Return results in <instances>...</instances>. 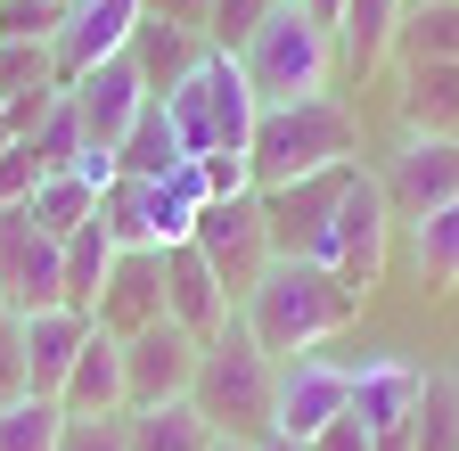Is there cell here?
<instances>
[{"label":"cell","mask_w":459,"mask_h":451,"mask_svg":"<svg viewBox=\"0 0 459 451\" xmlns=\"http://www.w3.org/2000/svg\"><path fill=\"white\" fill-rule=\"evenodd\" d=\"M353 173H361V156L328 164V173H304V181H287V189H255V197H263V213H271L279 255H304V247H312V230L336 213V197L353 189Z\"/></svg>","instance_id":"obj_13"},{"label":"cell","mask_w":459,"mask_h":451,"mask_svg":"<svg viewBox=\"0 0 459 451\" xmlns=\"http://www.w3.org/2000/svg\"><path fill=\"white\" fill-rule=\"evenodd\" d=\"M33 189H41V156L25 140H9L0 148V205H33Z\"/></svg>","instance_id":"obj_34"},{"label":"cell","mask_w":459,"mask_h":451,"mask_svg":"<svg viewBox=\"0 0 459 451\" xmlns=\"http://www.w3.org/2000/svg\"><path fill=\"white\" fill-rule=\"evenodd\" d=\"M25 213L41 221L49 239H74L82 221L99 213V189H91L82 173H41V189H33V205H25Z\"/></svg>","instance_id":"obj_28"},{"label":"cell","mask_w":459,"mask_h":451,"mask_svg":"<svg viewBox=\"0 0 459 451\" xmlns=\"http://www.w3.org/2000/svg\"><path fill=\"white\" fill-rule=\"evenodd\" d=\"M9 140H17V132H9V107H0V148H9Z\"/></svg>","instance_id":"obj_43"},{"label":"cell","mask_w":459,"mask_h":451,"mask_svg":"<svg viewBox=\"0 0 459 451\" xmlns=\"http://www.w3.org/2000/svg\"><path fill=\"white\" fill-rule=\"evenodd\" d=\"M66 0H0V41H49Z\"/></svg>","instance_id":"obj_33"},{"label":"cell","mask_w":459,"mask_h":451,"mask_svg":"<svg viewBox=\"0 0 459 451\" xmlns=\"http://www.w3.org/2000/svg\"><path fill=\"white\" fill-rule=\"evenodd\" d=\"M394 49H402V66H427V58L459 66V0H411L394 25Z\"/></svg>","instance_id":"obj_21"},{"label":"cell","mask_w":459,"mask_h":451,"mask_svg":"<svg viewBox=\"0 0 459 451\" xmlns=\"http://www.w3.org/2000/svg\"><path fill=\"white\" fill-rule=\"evenodd\" d=\"M230 312H238V304L221 296V279L205 271V255L197 247H164V320L189 328L197 345H213V336L230 328Z\"/></svg>","instance_id":"obj_16"},{"label":"cell","mask_w":459,"mask_h":451,"mask_svg":"<svg viewBox=\"0 0 459 451\" xmlns=\"http://www.w3.org/2000/svg\"><path fill=\"white\" fill-rule=\"evenodd\" d=\"M164 116H172L181 156H213V148H247L255 140L263 99L247 91V74H238L230 49H205V58L181 74V91H164Z\"/></svg>","instance_id":"obj_5"},{"label":"cell","mask_w":459,"mask_h":451,"mask_svg":"<svg viewBox=\"0 0 459 451\" xmlns=\"http://www.w3.org/2000/svg\"><path fill=\"white\" fill-rule=\"evenodd\" d=\"M451 377H459V369H451Z\"/></svg>","instance_id":"obj_45"},{"label":"cell","mask_w":459,"mask_h":451,"mask_svg":"<svg viewBox=\"0 0 459 451\" xmlns=\"http://www.w3.org/2000/svg\"><path fill=\"white\" fill-rule=\"evenodd\" d=\"M124 451H213V427L197 419V403L124 411Z\"/></svg>","instance_id":"obj_22"},{"label":"cell","mask_w":459,"mask_h":451,"mask_svg":"<svg viewBox=\"0 0 459 451\" xmlns=\"http://www.w3.org/2000/svg\"><path fill=\"white\" fill-rule=\"evenodd\" d=\"M0 304L9 312H49L66 304V263H57V239L25 205H0Z\"/></svg>","instance_id":"obj_9"},{"label":"cell","mask_w":459,"mask_h":451,"mask_svg":"<svg viewBox=\"0 0 459 451\" xmlns=\"http://www.w3.org/2000/svg\"><path fill=\"white\" fill-rule=\"evenodd\" d=\"M91 320L115 336V345L140 336V328H156V320H164V255H115V271H107Z\"/></svg>","instance_id":"obj_17"},{"label":"cell","mask_w":459,"mask_h":451,"mask_svg":"<svg viewBox=\"0 0 459 451\" xmlns=\"http://www.w3.org/2000/svg\"><path fill=\"white\" fill-rule=\"evenodd\" d=\"M296 9H304V17H312V25L336 41V25H344V0H296Z\"/></svg>","instance_id":"obj_41"},{"label":"cell","mask_w":459,"mask_h":451,"mask_svg":"<svg viewBox=\"0 0 459 451\" xmlns=\"http://www.w3.org/2000/svg\"><path fill=\"white\" fill-rule=\"evenodd\" d=\"M115 255H124V247L107 239V221H99V213L82 221L74 239H57V263H66V304H74V312H91V304H99V288H107Z\"/></svg>","instance_id":"obj_24"},{"label":"cell","mask_w":459,"mask_h":451,"mask_svg":"<svg viewBox=\"0 0 459 451\" xmlns=\"http://www.w3.org/2000/svg\"><path fill=\"white\" fill-rule=\"evenodd\" d=\"M91 312L74 304H49V312H17V345H25V394H57L74 369V353L91 345Z\"/></svg>","instance_id":"obj_15"},{"label":"cell","mask_w":459,"mask_h":451,"mask_svg":"<svg viewBox=\"0 0 459 451\" xmlns=\"http://www.w3.org/2000/svg\"><path fill=\"white\" fill-rule=\"evenodd\" d=\"M124 58L140 66L148 99H164V91H181V74L205 58V33H189V25H164V17H140V33H132V49H124Z\"/></svg>","instance_id":"obj_20"},{"label":"cell","mask_w":459,"mask_h":451,"mask_svg":"<svg viewBox=\"0 0 459 451\" xmlns=\"http://www.w3.org/2000/svg\"><path fill=\"white\" fill-rule=\"evenodd\" d=\"M189 247L205 255V271L221 279L230 304H247V296L263 288V271L279 263V239H271L263 197H213V205L197 213V239H189Z\"/></svg>","instance_id":"obj_7"},{"label":"cell","mask_w":459,"mask_h":451,"mask_svg":"<svg viewBox=\"0 0 459 451\" xmlns=\"http://www.w3.org/2000/svg\"><path fill=\"white\" fill-rule=\"evenodd\" d=\"M402 9L411 0H344V25H336V58L353 66V74H369L385 49H394V25H402Z\"/></svg>","instance_id":"obj_23"},{"label":"cell","mask_w":459,"mask_h":451,"mask_svg":"<svg viewBox=\"0 0 459 451\" xmlns=\"http://www.w3.org/2000/svg\"><path fill=\"white\" fill-rule=\"evenodd\" d=\"M353 312H361V296L336 288V279H328L320 263H304V255H279V263L263 271V288L238 304V320L255 328V345H263L271 361H287V353H320L328 336L353 328Z\"/></svg>","instance_id":"obj_1"},{"label":"cell","mask_w":459,"mask_h":451,"mask_svg":"<svg viewBox=\"0 0 459 451\" xmlns=\"http://www.w3.org/2000/svg\"><path fill=\"white\" fill-rule=\"evenodd\" d=\"M205 9H213V0H148V17H164V25H189V33H205Z\"/></svg>","instance_id":"obj_40"},{"label":"cell","mask_w":459,"mask_h":451,"mask_svg":"<svg viewBox=\"0 0 459 451\" xmlns=\"http://www.w3.org/2000/svg\"><path fill=\"white\" fill-rule=\"evenodd\" d=\"M271 9H279V0H213V9H205V49H238Z\"/></svg>","instance_id":"obj_32"},{"label":"cell","mask_w":459,"mask_h":451,"mask_svg":"<svg viewBox=\"0 0 459 451\" xmlns=\"http://www.w3.org/2000/svg\"><path fill=\"white\" fill-rule=\"evenodd\" d=\"M57 403H66V419H115V411H132V394H124V345H115L107 328H91V345L74 353Z\"/></svg>","instance_id":"obj_18"},{"label":"cell","mask_w":459,"mask_h":451,"mask_svg":"<svg viewBox=\"0 0 459 451\" xmlns=\"http://www.w3.org/2000/svg\"><path fill=\"white\" fill-rule=\"evenodd\" d=\"M189 377H197V336L189 328H140L124 336V394H132V411H156V403H189Z\"/></svg>","instance_id":"obj_11"},{"label":"cell","mask_w":459,"mask_h":451,"mask_svg":"<svg viewBox=\"0 0 459 451\" xmlns=\"http://www.w3.org/2000/svg\"><path fill=\"white\" fill-rule=\"evenodd\" d=\"M25 394V345H17V312L0 304V411Z\"/></svg>","instance_id":"obj_36"},{"label":"cell","mask_w":459,"mask_h":451,"mask_svg":"<svg viewBox=\"0 0 459 451\" xmlns=\"http://www.w3.org/2000/svg\"><path fill=\"white\" fill-rule=\"evenodd\" d=\"M197 164H205V189H213V197H255L247 148H213V156H197Z\"/></svg>","instance_id":"obj_35"},{"label":"cell","mask_w":459,"mask_h":451,"mask_svg":"<svg viewBox=\"0 0 459 451\" xmlns=\"http://www.w3.org/2000/svg\"><path fill=\"white\" fill-rule=\"evenodd\" d=\"M213 451H247V443H230V435H213Z\"/></svg>","instance_id":"obj_44"},{"label":"cell","mask_w":459,"mask_h":451,"mask_svg":"<svg viewBox=\"0 0 459 451\" xmlns=\"http://www.w3.org/2000/svg\"><path fill=\"white\" fill-rule=\"evenodd\" d=\"M361 140L353 107L336 91H312V99H287V107H263L255 116V140H247V164H255V189H287L304 173H328L344 164Z\"/></svg>","instance_id":"obj_2"},{"label":"cell","mask_w":459,"mask_h":451,"mask_svg":"<svg viewBox=\"0 0 459 451\" xmlns=\"http://www.w3.org/2000/svg\"><path fill=\"white\" fill-rule=\"evenodd\" d=\"M411 451H459V377L451 369H427V386H419Z\"/></svg>","instance_id":"obj_27"},{"label":"cell","mask_w":459,"mask_h":451,"mask_svg":"<svg viewBox=\"0 0 459 451\" xmlns=\"http://www.w3.org/2000/svg\"><path fill=\"white\" fill-rule=\"evenodd\" d=\"M57 66H49V41H0V99H25V91H49Z\"/></svg>","instance_id":"obj_31"},{"label":"cell","mask_w":459,"mask_h":451,"mask_svg":"<svg viewBox=\"0 0 459 451\" xmlns=\"http://www.w3.org/2000/svg\"><path fill=\"white\" fill-rule=\"evenodd\" d=\"M394 221H427L435 205L459 197V140H402L385 156V173H377Z\"/></svg>","instance_id":"obj_12"},{"label":"cell","mask_w":459,"mask_h":451,"mask_svg":"<svg viewBox=\"0 0 459 451\" xmlns=\"http://www.w3.org/2000/svg\"><path fill=\"white\" fill-rule=\"evenodd\" d=\"M385 247H394V205H385V189H377V173H353V189L336 197V213L312 230V247H304V263H320L336 288H353V296H369L377 279H385Z\"/></svg>","instance_id":"obj_6"},{"label":"cell","mask_w":459,"mask_h":451,"mask_svg":"<svg viewBox=\"0 0 459 451\" xmlns=\"http://www.w3.org/2000/svg\"><path fill=\"white\" fill-rule=\"evenodd\" d=\"M66 173H82V181H91V189H99V197H107V189H115V181H124V164H115V148H82V156H74V164H66Z\"/></svg>","instance_id":"obj_39"},{"label":"cell","mask_w":459,"mask_h":451,"mask_svg":"<svg viewBox=\"0 0 459 451\" xmlns=\"http://www.w3.org/2000/svg\"><path fill=\"white\" fill-rule=\"evenodd\" d=\"M57 435H66V403L57 394H17L0 411V451H57Z\"/></svg>","instance_id":"obj_29"},{"label":"cell","mask_w":459,"mask_h":451,"mask_svg":"<svg viewBox=\"0 0 459 451\" xmlns=\"http://www.w3.org/2000/svg\"><path fill=\"white\" fill-rule=\"evenodd\" d=\"M353 411V361H328V353H287L271 369V427L312 443L328 419Z\"/></svg>","instance_id":"obj_8"},{"label":"cell","mask_w":459,"mask_h":451,"mask_svg":"<svg viewBox=\"0 0 459 451\" xmlns=\"http://www.w3.org/2000/svg\"><path fill=\"white\" fill-rule=\"evenodd\" d=\"M271 369H279V361L255 345V328L230 312V328L213 336V345H197V377H189L197 419H205L213 435H230V443L271 435Z\"/></svg>","instance_id":"obj_3"},{"label":"cell","mask_w":459,"mask_h":451,"mask_svg":"<svg viewBox=\"0 0 459 451\" xmlns=\"http://www.w3.org/2000/svg\"><path fill=\"white\" fill-rule=\"evenodd\" d=\"M140 17H148V0H66V17H57V33H49L57 82H82L91 66L124 58L132 33H140Z\"/></svg>","instance_id":"obj_10"},{"label":"cell","mask_w":459,"mask_h":451,"mask_svg":"<svg viewBox=\"0 0 459 451\" xmlns=\"http://www.w3.org/2000/svg\"><path fill=\"white\" fill-rule=\"evenodd\" d=\"M115 164H124V181H164L172 164H181V140H172L164 99H148V107H140V124L115 140Z\"/></svg>","instance_id":"obj_25"},{"label":"cell","mask_w":459,"mask_h":451,"mask_svg":"<svg viewBox=\"0 0 459 451\" xmlns=\"http://www.w3.org/2000/svg\"><path fill=\"white\" fill-rule=\"evenodd\" d=\"M57 451H124V411H115V419H66Z\"/></svg>","instance_id":"obj_37"},{"label":"cell","mask_w":459,"mask_h":451,"mask_svg":"<svg viewBox=\"0 0 459 451\" xmlns=\"http://www.w3.org/2000/svg\"><path fill=\"white\" fill-rule=\"evenodd\" d=\"M25 148L41 156V173H66V164L91 148V140H82V116H74V99H66V91H57V107H49V116L25 132Z\"/></svg>","instance_id":"obj_30"},{"label":"cell","mask_w":459,"mask_h":451,"mask_svg":"<svg viewBox=\"0 0 459 451\" xmlns=\"http://www.w3.org/2000/svg\"><path fill=\"white\" fill-rule=\"evenodd\" d=\"M66 99H74V116H82V140H91V148H115V140L140 124L148 82H140L132 58H107V66H91L82 82H66Z\"/></svg>","instance_id":"obj_14"},{"label":"cell","mask_w":459,"mask_h":451,"mask_svg":"<svg viewBox=\"0 0 459 451\" xmlns=\"http://www.w3.org/2000/svg\"><path fill=\"white\" fill-rule=\"evenodd\" d=\"M238 58V74H247V91L263 99V107H287V99H312V91H328V66H336V41L296 9V0H279V9L230 49Z\"/></svg>","instance_id":"obj_4"},{"label":"cell","mask_w":459,"mask_h":451,"mask_svg":"<svg viewBox=\"0 0 459 451\" xmlns=\"http://www.w3.org/2000/svg\"><path fill=\"white\" fill-rule=\"evenodd\" d=\"M411 263H419V279H427L435 296L459 288V197L435 205L427 221H411Z\"/></svg>","instance_id":"obj_26"},{"label":"cell","mask_w":459,"mask_h":451,"mask_svg":"<svg viewBox=\"0 0 459 451\" xmlns=\"http://www.w3.org/2000/svg\"><path fill=\"white\" fill-rule=\"evenodd\" d=\"M402 140H459V66L427 58V66H402Z\"/></svg>","instance_id":"obj_19"},{"label":"cell","mask_w":459,"mask_h":451,"mask_svg":"<svg viewBox=\"0 0 459 451\" xmlns=\"http://www.w3.org/2000/svg\"><path fill=\"white\" fill-rule=\"evenodd\" d=\"M247 451H312V443H296V435H279V427H271V435H255Z\"/></svg>","instance_id":"obj_42"},{"label":"cell","mask_w":459,"mask_h":451,"mask_svg":"<svg viewBox=\"0 0 459 451\" xmlns=\"http://www.w3.org/2000/svg\"><path fill=\"white\" fill-rule=\"evenodd\" d=\"M312 451H377V443H369V427H361L353 411H344V419H328V427L312 435Z\"/></svg>","instance_id":"obj_38"}]
</instances>
